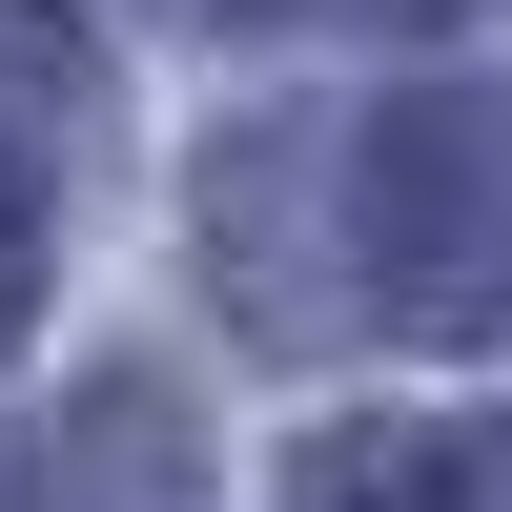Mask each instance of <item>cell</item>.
<instances>
[{
    "label": "cell",
    "mask_w": 512,
    "mask_h": 512,
    "mask_svg": "<svg viewBox=\"0 0 512 512\" xmlns=\"http://www.w3.org/2000/svg\"><path fill=\"white\" fill-rule=\"evenodd\" d=\"M349 246H369V308L431 328V349H492L512 328V103L492 82H410L349 164Z\"/></svg>",
    "instance_id": "obj_1"
},
{
    "label": "cell",
    "mask_w": 512,
    "mask_h": 512,
    "mask_svg": "<svg viewBox=\"0 0 512 512\" xmlns=\"http://www.w3.org/2000/svg\"><path fill=\"white\" fill-rule=\"evenodd\" d=\"M287 512H472V451H431V431H328L308 472H287Z\"/></svg>",
    "instance_id": "obj_2"
},
{
    "label": "cell",
    "mask_w": 512,
    "mask_h": 512,
    "mask_svg": "<svg viewBox=\"0 0 512 512\" xmlns=\"http://www.w3.org/2000/svg\"><path fill=\"white\" fill-rule=\"evenodd\" d=\"M62 82H82V62H62V21H41V0H0V103H62Z\"/></svg>",
    "instance_id": "obj_3"
}]
</instances>
